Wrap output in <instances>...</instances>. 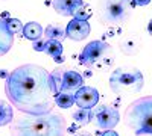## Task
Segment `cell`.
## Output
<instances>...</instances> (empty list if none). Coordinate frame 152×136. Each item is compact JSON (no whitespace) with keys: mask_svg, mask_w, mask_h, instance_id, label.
<instances>
[{"mask_svg":"<svg viewBox=\"0 0 152 136\" xmlns=\"http://www.w3.org/2000/svg\"><path fill=\"white\" fill-rule=\"evenodd\" d=\"M23 36L26 40H31V41H38L44 36V30H43L40 23L31 21L26 26H23Z\"/></svg>","mask_w":152,"mask_h":136,"instance_id":"5bb4252c","label":"cell"},{"mask_svg":"<svg viewBox=\"0 0 152 136\" xmlns=\"http://www.w3.org/2000/svg\"><path fill=\"white\" fill-rule=\"evenodd\" d=\"M50 74L37 64H24L9 73L5 92L9 103L26 115L52 112L55 97L50 89Z\"/></svg>","mask_w":152,"mask_h":136,"instance_id":"6da1fadb","label":"cell"},{"mask_svg":"<svg viewBox=\"0 0 152 136\" xmlns=\"http://www.w3.org/2000/svg\"><path fill=\"white\" fill-rule=\"evenodd\" d=\"M90 30H91V26L88 21L73 18L66 27V35H67V38L73 41H84L85 38H88Z\"/></svg>","mask_w":152,"mask_h":136,"instance_id":"9c48e42d","label":"cell"},{"mask_svg":"<svg viewBox=\"0 0 152 136\" xmlns=\"http://www.w3.org/2000/svg\"><path fill=\"white\" fill-rule=\"evenodd\" d=\"M12 119H14V109H12V104L5 101V100H0V127L11 124Z\"/></svg>","mask_w":152,"mask_h":136,"instance_id":"e0dca14e","label":"cell"},{"mask_svg":"<svg viewBox=\"0 0 152 136\" xmlns=\"http://www.w3.org/2000/svg\"><path fill=\"white\" fill-rule=\"evenodd\" d=\"M46 42H47V40H46V38H44V40L34 41V44H32L34 50H35V52H44V50H46Z\"/></svg>","mask_w":152,"mask_h":136,"instance_id":"7402d4cb","label":"cell"},{"mask_svg":"<svg viewBox=\"0 0 152 136\" xmlns=\"http://www.w3.org/2000/svg\"><path fill=\"white\" fill-rule=\"evenodd\" d=\"M99 136H119L117 132H114V130H105L102 133H99Z\"/></svg>","mask_w":152,"mask_h":136,"instance_id":"cb8c5ba5","label":"cell"},{"mask_svg":"<svg viewBox=\"0 0 152 136\" xmlns=\"http://www.w3.org/2000/svg\"><path fill=\"white\" fill-rule=\"evenodd\" d=\"M99 101V92L91 86H82L75 92V103L81 109H93Z\"/></svg>","mask_w":152,"mask_h":136,"instance_id":"ba28073f","label":"cell"},{"mask_svg":"<svg viewBox=\"0 0 152 136\" xmlns=\"http://www.w3.org/2000/svg\"><path fill=\"white\" fill-rule=\"evenodd\" d=\"M44 38L46 40H55V41H61L67 38L66 35V29L61 24H49L44 29Z\"/></svg>","mask_w":152,"mask_h":136,"instance_id":"2e32d148","label":"cell"},{"mask_svg":"<svg viewBox=\"0 0 152 136\" xmlns=\"http://www.w3.org/2000/svg\"><path fill=\"white\" fill-rule=\"evenodd\" d=\"M72 118L76 124L79 126H87L93 121V110L91 109H76L75 112L72 114Z\"/></svg>","mask_w":152,"mask_h":136,"instance_id":"ac0fdd59","label":"cell"},{"mask_svg":"<svg viewBox=\"0 0 152 136\" xmlns=\"http://www.w3.org/2000/svg\"><path fill=\"white\" fill-rule=\"evenodd\" d=\"M93 121L99 129L113 130L120 121L119 110L113 106L102 104V106H99L93 110Z\"/></svg>","mask_w":152,"mask_h":136,"instance_id":"52a82bcc","label":"cell"},{"mask_svg":"<svg viewBox=\"0 0 152 136\" xmlns=\"http://www.w3.org/2000/svg\"><path fill=\"white\" fill-rule=\"evenodd\" d=\"M119 48H120V52L126 56H134L137 53H140V50H142L140 36H137L135 33L123 35L120 38V41H119Z\"/></svg>","mask_w":152,"mask_h":136,"instance_id":"8fae6325","label":"cell"},{"mask_svg":"<svg viewBox=\"0 0 152 136\" xmlns=\"http://www.w3.org/2000/svg\"><path fill=\"white\" fill-rule=\"evenodd\" d=\"M79 62L87 68L108 70L114 62L113 47L108 42L100 40L88 42L79 55Z\"/></svg>","mask_w":152,"mask_h":136,"instance_id":"8992f818","label":"cell"},{"mask_svg":"<svg viewBox=\"0 0 152 136\" xmlns=\"http://www.w3.org/2000/svg\"><path fill=\"white\" fill-rule=\"evenodd\" d=\"M73 136H93V135L88 133V132H78V133H75Z\"/></svg>","mask_w":152,"mask_h":136,"instance_id":"d4e9b609","label":"cell"},{"mask_svg":"<svg viewBox=\"0 0 152 136\" xmlns=\"http://www.w3.org/2000/svg\"><path fill=\"white\" fill-rule=\"evenodd\" d=\"M75 130H78V127H76V126H72V127H69V130H67V132H70V133H73V135H75Z\"/></svg>","mask_w":152,"mask_h":136,"instance_id":"83f0119b","label":"cell"},{"mask_svg":"<svg viewBox=\"0 0 152 136\" xmlns=\"http://www.w3.org/2000/svg\"><path fill=\"white\" fill-rule=\"evenodd\" d=\"M132 2H134V5H137V6H146V5L151 3V0H132Z\"/></svg>","mask_w":152,"mask_h":136,"instance_id":"603a6c76","label":"cell"},{"mask_svg":"<svg viewBox=\"0 0 152 136\" xmlns=\"http://www.w3.org/2000/svg\"><path fill=\"white\" fill-rule=\"evenodd\" d=\"M14 45V33L8 29L6 20L0 17V58L5 56Z\"/></svg>","mask_w":152,"mask_h":136,"instance_id":"4fadbf2b","label":"cell"},{"mask_svg":"<svg viewBox=\"0 0 152 136\" xmlns=\"http://www.w3.org/2000/svg\"><path fill=\"white\" fill-rule=\"evenodd\" d=\"M84 5L82 0H52V6L56 14L62 17H75L76 11Z\"/></svg>","mask_w":152,"mask_h":136,"instance_id":"7c38bea8","label":"cell"},{"mask_svg":"<svg viewBox=\"0 0 152 136\" xmlns=\"http://www.w3.org/2000/svg\"><path fill=\"white\" fill-rule=\"evenodd\" d=\"M50 58H52L55 62L61 64L64 62V58H62V52H64V47L59 41H55V40H47L46 42V50H44Z\"/></svg>","mask_w":152,"mask_h":136,"instance_id":"9a60e30c","label":"cell"},{"mask_svg":"<svg viewBox=\"0 0 152 136\" xmlns=\"http://www.w3.org/2000/svg\"><path fill=\"white\" fill-rule=\"evenodd\" d=\"M84 86V77L75 70H64L61 77V92H76Z\"/></svg>","mask_w":152,"mask_h":136,"instance_id":"30bf717a","label":"cell"},{"mask_svg":"<svg viewBox=\"0 0 152 136\" xmlns=\"http://www.w3.org/2000/svg\"><path fill=\"white\" fill-rule=\"evenodd\" d=\"M55 103L61 109H69L75 104V94L73 92H59L55 97Z\"/></svg>","mask_w":152,"mask_h":136,"instance_id":"d6986e66","label":"cell"},{"mask_svg":"<svg viewBox=\"0 0 152 136\" xmlns=\"http://www.w3.org/2000/svg\"><path fill=\"white\" fill-rule=\"evenodd\" d=\"M148 32H149V35H152V20L148 23Z\"/></svg>","mask_w":152,"mask_h":136,"instance_id":"4316f807","label":"cell"},{"mask_svg":"<svg viewBox=\"0 0 152 136\" xmlns=\"http://www.w3.org/2000/svg\"><path fill=\"white\" fill-rule=\"evenodd\" d=\"M125 124L137 136L152 135V95L140 97L125 110Z\"/></svg>","mask_w":152,"mask_h":136,"instance_id":"3957f363","label":"cell"},{"mask_svg":"<svg viewBox=\"0 0 152 136\" xmlns=\"http://www.w3.org/2000/svg\"><path fill=\"white\" fill-rule=\"evenodd\" d=\"M0 77H3V79H8L9 77V74L6 73V70H0Z\"/></svg>","mask_w":152,"mask_h":136,"instance_id":"484cf974","label":"cell"},{"mask_svg":"<svg viewBox=\"0 0 152 136\" xmlns=\"http://www.w3.org/2000/svg\"><path fill=\"white\" fill-rule=\"evenodd\" d=\"M134 6L132 0H97L96 17L104 26H119L129 20Z\"/></svg>","mask_w":152,"mask_h":136,"instance_id":"277c9868","label":"cell"},{"mask_svg":"<svg viewBox=\"0 0 152 136\" xmlns=\"http://www.w3.org/2000/svg\"><path fill=\"white\" fill-rule=\"evenodd\" d=\"M143 74L134 67H120L116 68L110 76V88L117 95L137 94L143 88Z\"/></svg>","mask_w":152,"mask_h":136,"instance_id":"5b68a950","label":"cell"},{"mask_svg":"<svg viewBox=\"0 0 152 136\" xmlns=\"http://www.w3.org/2000/svg\"><path fill=\"white\" fill-rule=\"evenodd\" d=\"M11 136H66V119L59 112L44 115L21 114L11 122Z\"/></svg>","mask_w":152,"mask_h":136,"instance_id":"7a4b0ae2","label":"cell"},{"mask_svg":"<svg viewBox=\"0 0 152 136\" xmlns=\"http://www.w3.org/2000/svg\"><path fill=\"white\" fill-rule=\"evenodd\" d=\"M6 24H8V29L12 32V33H18V32H23V26H21V21L17 20V18H6Z\"/></svg>","mask_w":152,"mask_h":136,"instance_id":"ffe728a7","label":"cell"},{"mask_svg":"<svg viewBox=\"0 0 152 136\" xmlns=\"http://www.w3.org/2000/svg\"><path fill=\"white\" fill-rule=\"evenodd\" d=\"M91 12H90V8H88L87 5H82L78 11H76L75 14V18L76 20H84V21H88V18H90Z\"/></svg>","mask_w":152,"mask_h":136,"instance_id":"44dd1931","label":"cell"}]
</instances>
